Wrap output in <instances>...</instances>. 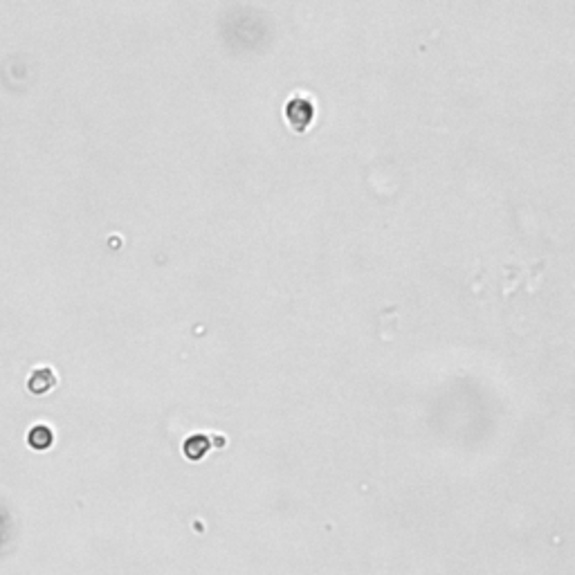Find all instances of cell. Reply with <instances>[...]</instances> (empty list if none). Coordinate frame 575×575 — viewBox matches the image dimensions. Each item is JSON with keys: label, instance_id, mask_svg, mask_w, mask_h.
I'll return each instance as SVG.
<instances>
[{"label": "cell", "instance_id": "1", "mask_svg": "<svg viewBox=\"0 0 575 575\" xmlns=\"http://www.w3.org/2000/svg\"><path fill=\"white\" fill-rule=\"evenodd\" d=\"M286 115L290 119V124L292 128H297V131H305L308 128V124L313 121L315 117V110H313V104L310 102H305V99H292L286 108Z\"/></svg>", "mask_w": 575, "mask_h": 575}, {"label": "cell", "instance_id": "2", "mask_svg": "<svg viewBox=\"0 0 575 575\" xmlns=\"http://www.w3.org/2000/svg\"><path fill=\"white\" fill-rule=\"evenodd\" d=\"M56 382V377L50 369H39V371H34L32 377H30V391L32 394H45V391H50Z\"/></svg>", "mask_w": 575, "mask_h": 575}, {"label": "cell", "instance_id": "3", "mask_svg": "<svg viewBox=\"0 0 575 575\" xmlns=\"http://www.w3.org/2000/svg\"><path fill=\"white\" fill-rule=\"evenodd\" d=\"M30 445L34 447V449H47L50 447L52 443H54V434H52V430L50 427H45V425H36V427H32V432H30Z\"/></svg>", "mask_w": 575, "mask_h": 575}, {"label": "cell", "instance_id": "4", "mask_svg": "<svg viewBox=\"0 0 575 575\" xmlns=\"http://www.w3.org/2000/svg\"><path fill=\"white\" fill-rule=\"evenodd\" d=\"M210 449V443H207L205 436H191L185 443V454L193 461H198L205 456V452Z\"/></svg>", "mask_w": 575, "mask_h": 575}]
</instances>
